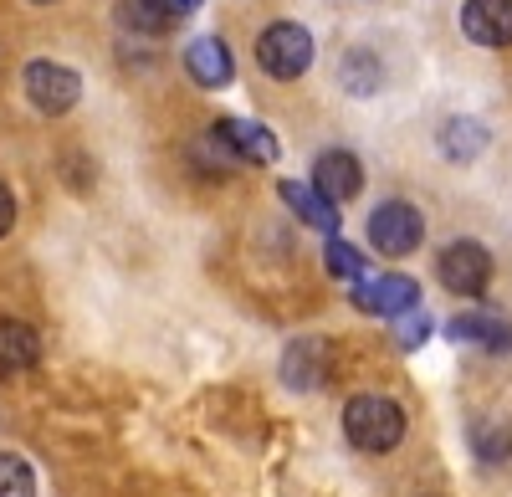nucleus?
I'll use <instances>...</instances> for the list:
<instances>
[{
	"label": "nucleus",
	"instance_id": "1",
	"mask_svg": "<svg viewBox=\"0 0 512 497\" xmlns=\"http://www.w3.org/2000/svg\"><path fill=\"white\" fill-rule=\"evenodd\" d=\"M344 436L359 451H374V457L379 451H395L405 436V410L390 395H354L344 410Z\"/></svg>",
	"mask_w": 512,
	"mask_h": 497
},
{
	"label": "nucleus",
	"instance_id": "2",
	"mask_svg": "<svg viewBox=\"0 0 512 497\" xmlns=\"http://www.w3.org/2000/svg\"><path fill=\"white\" fill-rule=\"evenodd\" d=\"M256 62L277 82H297L313 67V31L297 21H272L262 31V41H256Z\"/></svg>",
	"mask_w": 512,
	"mask_h": 497
},
{
	"label": "nucleus",
	"instance_id": "3",
	"mask_svg": "<svg viewBox=\"0 0 512 497\" xmlns=\"http://www.w3.org/2000/svg\"><path fill=\"white\" fill-rule=\"evenodd\" d=\"M420 236H425V221L405 200H384L379 211L369 216V241H374L379 257H410L420 246Z\"/></svg>",
	"mask_w": 512,
	"mask_h": 497
},
{
	"label": "nucleus",
	"instance_id": "4",
	"mask_svg": "<svg viewBox=\"0 0 512 497\" xmlns=\"http://www.w3.org/2000/svg\"><path fill=\"white\" fill-rule=\"evenodd\" d=\"M26 98H31V108L36 113H72L77 108V98H82V77L72 72V67H62V62H31L26 67Z\"/></svg>",
	"mask_w": 512,
	"mask_h": 497
},
{
	"label": "nucleus",
	"instance_id": "5",
	"mask_svg": "<svg viewBox=\"0 0 512 497\" xmlns=\"http://www.w3.org/2000/svg\"><path fill=\"white\" fill-rule=\"evenodd\" d=\"M441 282L451 287L456 298H482L487 287H492V257H487V246L477 241H451L441 262H436Z\"/></svg>",
	"mask_w": 512,
	"mask_h": 497
},
{
	"label": "nucleus",
	"instance_id": "6",
	"mask_svg": "<svg viewBox=\"0 0 512 497\" xmlns=\"http://www.w3.org/2000/svg\"><path fill=\"white\" fill-rule=\"evenodd\" d=\"M210 139L231 154V164H272L282 154L277 134L267 129V123H256V118H226V123L210 129Z\"/></svg>",
	"mask_w": 512,
	"mask_h": 497
},
{
	"label": "nucleus",
	"instance_id": "7",
	"mask_svg": "<svg viewBox=\"0 0 512 497\" xmlns=\"http://www.w3.org/2000/svg\"><path fill=\"white\" fill-rule=\"evenodd\" d=\"M354 303L364 313H379V318H400L405 308H420V287H415V277L384 272V277L354 282Z\"/></svg>",
	"mask_w": 512,
	"mask_h": 497
},
{
	"label": "nucleus",
	"instance_id": "8",
	"mask_svg": "<svg viewBox=\"0 0 512 497\" xmlns=\"http://www.w3.org/2000/svg\"><path fill=\"white\" fill-rule=\"evenodd\" d=\"M313 190H318L328 205L354 200V195L364 190V170H359V159H354L349 149H328V154H318V164H313Z\"/></svg>",
	"mask_w": 512,
	"mask_h": 497
},
{
	"label": "nucleus",
	"instance_id": "9",
	"mask_svg": "<svg viewBox=\"0 0 512 497\" xmlns=\"http://www.w3.org/2000/svg\"><path fill=\"white\" fill-rule=\"evenodd\" d=\"M461 31L477 47H512V0H466Z\"/></svg>",
	"mask_w": 512,
	"mask_h": 497
},
{
	"label": "nucleus",
	"instance_id": "10",
	"mask_svg": "<svg viewBox=\"0 0 512 497\" xmlns=\"http://www.w3.org/2000/svg\"><path fill=\"white\" fill-rule=\"evenodd\" d=\"M446 334L456 344H477V349H507L512 344V323L502 313H487V308H472V313H456L446 323Z\"/></svg>",
	"mask_w": 512,
	"mask_h": 497
},
{
	"label": "nucleus",
	"instance_id": "11",
	"mask_svg": "<svg viewBox=\"0 0 512 497\" xmlns=\"http://www.w3.org/2000/svg\"><path fill=\"white\" fill-rule=\"evenodd\" d=\"M41 359V339L36 328H26L21 318H0V380L26 375V369Z\"/></svg>",
	"mask_w": 512,
	"mask_h": 497
},
{
	"label": "nucleus",
	"instance_id": "12",
	"mask_svg": "<svg viewBox=\"0 0 512 497\" xmlns=\"http://www.w3.org/2000/svg\"><path fill=\"white\" fill-rule=\"evenodd\" d=\"M185 67H190V77L200 82V88H226L231 72H236V67H231V47H226V41H216V36L190 41Z\"/></svg>",
	"mask_w": 512,
	"mask_h": 497
},
{
	"label": "nucleus",
	"instance_id": "13",
	"mask_svg": "<svg viewBox=\"0 0 512 497\" xmlns=\"http://www.w3.org/2000/svg\"><path fill=\"white\" fill-rule=\"evenodd\" d=\"M282 200L297 211V221H308V226H318V231H338V205H328L313 185H297V180H282Z\"/></svg>",
	"mask_w": 512,
	"mask_h": 497
},
{
	"label": "nucleus",
	"instance_id": "14",
	"mask_svg": "<svg viewBox=\"0 0 512 497\" xmlns=\"http://www.w3.org/2000/svg\"><path fill=\"white\" fill-rule=\"evenodd\" d=\"M482 144H487V129H482V123H472V118H451L446 129H441L446 159H477Z\"/></svg>",
	"mask_w": 512,
	"mask_h": 497
},
{
	"label": "nucleus",
	"instance_id": "15",
	"mask_svg": "<svg viewBox=\"0 0 512 497\" xmlns=\"http://www.w3.org/2000/svg\"><path fill=\"white\" fill-rule=\"evenodd\" d=\"M318 349H323L318 339H303V344H292V349H287V364H282V369H287V380H292L297 390H313V385L323 380L318 369H313V354H318Z\"/></svg>",
	"mask_w": 512,
	"mask_h": 497
},
{
	"label": "nucleus",
	"instance_id": "16",
	"mask_svg": "<svg viewBox=\"0 0 512 497\" xmlns=\"http://www.w3.org/2000/svg\"><path fill=\"white\" fill-rule=\"evenodd\" d=\"M344 88L349 93H374L379 88V57H369V52H349L344 57Z\"/></svg>",
	"mask_w": 512,
	"mask_h": 497
},
{
	"label": "nucleus",
	"instance_id": "17",
	"mask_svg": "<svg viewBox=\"0 0 512 497\" xmlns=\"http://www.w3.org/2000/svg\"><path fill=\"white\" fill-rule=\"evenodd\" d=\"M0 497H36V477L21 457L0 451Z\"/></svg>",
	"mask_w": 512,
	"mask_h": 497
},
{
	"label": "nucleus",
	"instance_id": "18",
	"mask_svg": "<svg viewBox=\"0 0 512 497\" xmlns=\"http://www.w3.org/2000/svg\"><path fill=\"white\" fill-rule=\"evenodd\" d=\"M323 262H328V272L333 277H344V282H364V257L354 252V246L349 241H328V252H323Z\"/></svg>",
	"mask_w": 512,
	"mask_h": 497
},
{
	"label": "nucleus",
	"instance_id": "19",
	"mask_svg": "<svg viewBox=\"0 0 512 497\" xmlns=\"http://www.w3.org/2000/svg\"><path fill=\"white\" fill-rule=\"evenodd\" d=\"M472 441H477V457H482V462H502L507 451H512L507 426H492V421H482V426L472 431Z\"/></svg>",
	"mask_w": 512,
	"mask_h": 497
},
{
	"label": "nucleus",
	"instance_id": "20",
	"mask_svg": "<svg viewBox=\"0 0 512 497\" xmlns=\"http://www.w3.org/2000/svg\"><path fill=\"white\" fill-rule=\"evenodd\" d=\"M425 334H431V318H425V308H405V313L395 318V339H400L405 349H420Z\"/></svg>",
	"mask_w": 512,
	"mask_h": 497
},
{
	"label": "nucleus",
	"instance_id": "21",
	"mask_svg": "<svg viewBox=\"0 0 512 497\" xmlns=\"http://www.w3.org/2000/svg\"><path fill=\"white\" fill-rule=\"evenodd\" d=\"M144 6H149V11H154V16H164V21H169V26H175V21H180V16H190V11H195V6H200V0H144Z\"/></svg>",
	"mask_w": 512,
	"mask_h": 497
},
{
	"label": "nucleus",
	"instance_id": "22",
	"mask_svg": "<svg viewBox=\"0 0 512 497\" xmlns=\"http://www.w3.org/2000/svg\"><path fill=\"white\" fill-rule=\"evenodd\" d=\"M11 221H16V195H11L6 185H0V236L11 231Z\"/></svg>",
	"mask_w": 512,
	"mask_h": 497
},
{
	"label": "nucleus",
	"instance_id": "23",
	"mask_svg": "<svg viewBox=\"0 0 512 497\" xmlns=\"http://www.w3.org/2000/svg\"><path fill=\"white\" fill-rule=\"evenodd\" d=\"M31 6H47V0H31Z\"/></svg>",
	"mask_w": 512,
	"mask_h": 497
}]
</instances>
